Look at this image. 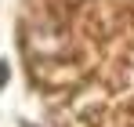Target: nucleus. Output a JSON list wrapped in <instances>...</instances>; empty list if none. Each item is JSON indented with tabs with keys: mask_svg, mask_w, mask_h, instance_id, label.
<instances>
[{
	"mask_svg": "<svg viewBox=\"0 0 134 127\" xmlns=\"http://www.w3.org/2000/svg\"><path fill=\"white\" fill-rule=\"evenodd\" d=\"M4 84H7V62H0V91H4Z\"/></svg>",
	"mask_w": 134,
	"mask_h": 127,
	"instance_id": "nucleus-1",
	"label": "nucleus"
}]
</instances>
